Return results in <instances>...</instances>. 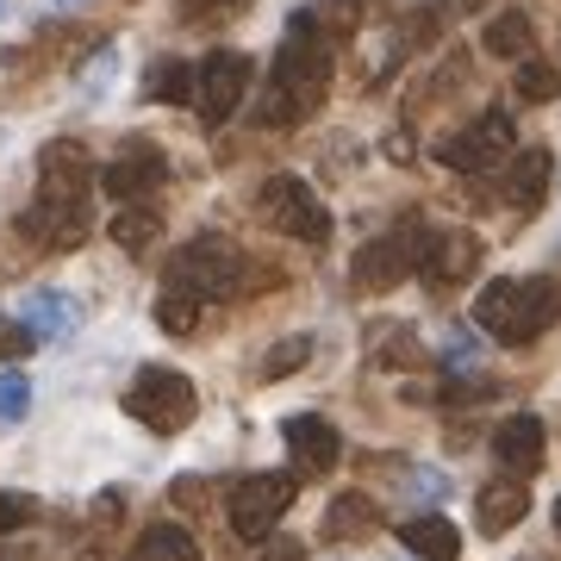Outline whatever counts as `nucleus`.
Instances as JSON below:
<instances>
[{
    "instance_id": "dca6fc26",
    "label": "nucleus",
    "mask_w": 561,
    "mask_h": 561,
    "mask_svg": "<svg viewBox=\"0 0 561 561\" xmlns=\"http://www.w3.org/2000/svg\"><path fill=\"white\" fill-rule=\"evenodd\" d=\"M20 324L38 343L69 337V331L81 324V300H76V294H62V287H38V294H25V300H20Z\"/></svg>"
},
{
    "instance_id": "ddd939ff",
    "label": "nucleus",
    "mask_w": 561,
    "mask_h": 561,
    "mask_svg": "<svg viewBox=\"0 0 561 561\" xmlns=\"http://www.w3.org/2000/svg\"><path fill=\"white\" fill-rule=\"evenodd\" d=\"M486 243L474 231H424V256H419V275L431 287H461V280H474L481 268Z\"/></svg>"
},
{
    "instance_id": "cd10ccee",
    "label": "nucleus",
    "mask_w": 561,
    "mask_h": 561,
    "mask_svg": "<svg viewBox=\"0 0 561 561\" xmlns=\"http://www.w3.org/2000/svg\"><path fill=\"white\" fill-rule=\"evenodd\" d=\"M113 76H119V50H113V44H101V50L76 69V94H81V101H101L106 88H113Z\"/></svg>"
},
{
    "instance_id": "f3484780",
    "label": "nucleus",
    "mask_w": 561,
    "mask_h": 561,
    "mask_svg": "<svg viewBox=\"0 0 561 561\" xmlns=\"http://www.w3.org/2000/svg\"><path fill=\"white\" fill-rule=\"evenodd\" d=\"M375 530H381V505L368 500V493H337V500L324 505V524H319L324 542L350 549V542H368Z\"/></svg>"
},
{
    "instance_id": "f8f14e48",
    "label": "nucleus",
    "mask_w": 561,
    "mask_h": 561,
    "mask_svg": "<svg viewBox=\"0 0 561 561\" xmlns=\"http://www.w3.org/2000/svg\"><path fill=\"white\" fill-rule=\"evenodd\" d=\"M280 437H287V456H294V481H324L343 461V437L324 412H294L280 424Z\"/></svg>"
},
{
    "instance_id": "2eb2a0df",
    "label": "nucleus",
    "mask_w": 561,
    "mask_h": 561,
    "mask_svg": "<svg viewBox=\"0 0 561 561\" xmlns=\"http://www.w3.org/2000/svg\"><path fill=\"white\" fill-rule=\"evenodd\" d=\"M524 512H530V486L518 474H500L474 493V530L481 537H505L512 524H524Z\"/></svg>"
},
{
    "instance_id": "423d86ee",
    "label": "nucleus",
    "mask_w": 561,
    "mask_h": 561,
    "mask_svg": "<svg viewBox=\"0 0 561 561\" xmlns=\"http://www.w3.org/2000/svg\"><path fill=\"white\" fill-rule=\"evenodd\" d=\"M256 206L262 219L275 225L280 238L294 243H331V206L319 201V187L300 175H268L256 187Z\"/></svg>"
},
{
    "instance_id": "4468645a",
    "label": "nucleus",
    "mask_w": 561,
    "mask_h": 561,
    "mask_svg": "<svg viewBox=\"0 0 561 561\" xmlns=\"http://www.w3.org/2000/svg\"><path fill=\"white\" fill-rule=\"evenodd\" d=\"M493 456H500L505 474L530 481L542 461H549V424H542L537 412H512V419L493 431Z\"/></svg>"
},
{
    "instance_id": "2f4dec72",
    "label": "nucleus",
    "mask_w": 561,
    "mask_h": 561,
    "mask_svg": "<svg viewBox=\"0 0 561 561\" xmlns=\"http://www.w3.org/2000/svg\"><path fill=\"white\" fill-rule=\"evenodd\" d=\"M32 350H38V337H32L20 319H0V362H20V356H32Z\"/></svg>"
},
{
    "instance_id": "6e6552de",
    "label": "nucleus",
    "mask_w": 561,
    "mask_h": 561,
    "mask_svg": "<svg viewBox=\"0 0 561 561\" xmlns=\"http://www.w3.org/2000/svg\"><path fill=\"white\" fill-rule=\"evenodd\" d=\"M424 231H431V225H400V231H387V238H368L356 250V262H350V280H356L362 294H387V287H400L405 275H419Z\"/></svg>"
},
{
    "instance_id": "72a5a7b5",
    "label": "nucleus",
    "mask_w": 561,
    "mask_h": 561,
    "mask_svg": "<svg viewBox=\"0 0 561 561\" xmlns=\"http://www.w3.org/2000/svg\"><path fill=\"white\" fill-rule=\"evenodd\" d=\"M449 350V368H468V362H481V343H468V331H456V337L443 343Z\"/></svg>"
},
{
    "instance_id": "f03ea898",
    "label": "nucleus",
    "mask_w": 561,
    "mask_h": 561,
    "mask_svg": "<svg viewBox=\"0 0 561 561\" xmlns=\"http://www.w3.org/2000/svg\"><path fill=\"white\" fill-rule=\"evenodd\" d=\"M324 94H331V44L306 25V13H294L275 62H268V81H262L256 125H268V131L306 125L324 106Z\"/></svg>"
},
{
    "instance_id": "4be33fe9",
    "label": "nucleus",
    "mask_w": 561,
    "mask_h": 561,
    "mask_svg": "<svg viewBox=\"0 0 561 561\" xmlns=\"http://www.w3.org/2000/svg\"><path fill=\"white\" fill-rule=\"evenodd\" d=\"M125 561H206V556H201V542L187 537L181 524H150V530L131 542V556Z\"/></svg>"
},
{
    "instance_id": "1a4fd4ad",
    "label": "nucleus",
    "mask_w": 561,
    "mask_h": 561,
    "mask_svg": "<svg viewBox=\"0 0 561 561\" xmlns=\"http://www.w3.org/2000/svg\"><path fill=\"white\" fill-rule=\"evenodd\" d=\"M512 150H518V138H512V119L493 106V113H481L474 125L449 131V138L437 144V162H443V169H456V175H486V169H500Z\"/></svg>"
},
{
    "instance_id": "58836bf2",
    "label": "nucleus",
    "mask_w": 561,
    "mask_h": 561,
    "mask_svg": "<svg viewBox=\"0 0 561 561\" xmlns=\"http://www.w3.org/2000/svg\"><path fill=\"white\" fill-rule=\"evenodd\" d=\"M57 7H76V0H57Z\"/></svg>"
},
{
    "instance_id": "c9c22d12",
    "label": "nucleus",
    "mask_w": 561,
    "mask_h": 561,
    "mask_svg": "<svg viewBox=\"0 0 561 561\" xmlns=\"http://www.w3.org/2000/svg\"><path fill=\"white\" fill-rule=\"evenodd\" d=\"M0 561H32V542H13V537H0Z\"/></svg>"
},
{
    "instance_id": "f704fd0d",
    "label": "nucleus",
    "mask_w": 561,
    "mask_h": 561,
    "mask_svg": "<svg viewBox=\"0 0 561 561\" xmlns=\"http://www.w3.org/2000/svg\"><path fill=\"white\" fill-rule=\"evenodd\" d=\"M256 561H306V542H294V537H275L268 549H262Z\"/></svg>"
},
{
    "instance_id": "aec40b11",
    "label": "nucleus",
    "mask_w": 561,
    "mask_h": 561,
    "mask_svg": "<svg viewBox=\"0 0 561 561\" xmlns=\"http://www.w3.org/2000/svg\"><path fill=\"white\" fill-rule=\"evenodd\" d=\"M368 356L381 362V368H412V362H424V343L412 324L381 319V324H368Z\"/></svg>"
},
{
    "instance_id": "5701e85b",
    "label": "nucleus",
    "mask_w": 561,
    "mask_h": 561,
    "mask_svg": "<svg viewBox=\"0 0 561 561\" xmlns=\"http://www.w3.org/2000/svg\"><path fill=\"white\" fill-rule=\"evenodd\" d=\"M144 101H157V106H181V101H194V62H181V57H157V62H150V76H144Z\"/></svg>"
},
{
    "instance_id": "a878e982",
    "label": "nucleus",
    "mask_w": 561,
    "mask_h": 561,
    "mask_svg": "<svg viewBox=\"0 0 561 561\" xmlns=\"http://www.w3.org/2000/svg\"><path fill=\"white\" fill-rule=\"evenodd\" d=\"M512 94H518L524 106H549L561 94V69L542 57H518V76H512Z\"/></svg>"
},
{
    "instance_id": "9d476101",
    "label": "nucleus",
    "mask_w": 561,
    "mask_h": 561,
    "mask_svg": "<svg viewBox=\"0 0 561 561\" xmlns=\"http://www.w3.org/2000/svg\"><path fill=\"white\" fill-rule=\"evenodd\" d=\"M94 181H101L106 201H119V206H150V201L162 194V181H169V157H162L150 138H131Z\"/></svg>"
},
{
    "instance_id": "e433bc0d",
    "label": "nucleus",
    "mask_w": 561,
    "mask_h": 561,
    "mask_svg": "<svg viewBox=\"0 0 561 561\" xmlns=\"http://www.w3.org/2000/svg\"><path fill=\"white\" fill-rule=\"evenodd\" d=\"M556 530H561V500H556Z\"/></svg>"
},
{
    "instance_id": "9b49d317",
    "label": "nucleus",
    "mask_w": 561,
    "mask_h": 561,
    "mask_svg": "<svg viewBox=\"0 0 561 561\" xmlns=\"http://www.w3.org/2000/svg\"><path fill=\"white\" fill-rule=\"evenodd\" d=\"M250 76H256V62L243 57V50H213V57L194 69V101H201V119L206 125H225L250 101Z\"/></svg>"
},
{
    "instance_id": "bb28decb",
    "label": "nucleus",
    "mask_w": 561,
    "mask_h": 561,
    "mask_svg": "<svg viewBox=\"0 0 561 561\" xmlns=\"http://www.w3.org/2000/svg\"><path fill=\"white\" fill-rule=\"evenodd\" d=\"M306 362H312V337L306 331H294V337H280V343H268V356H262V381H287V375H300Z\"/></svg>"
},
{
    "instance_id": "b1692460",
    "label": "nucleus",
    "mask_w": 561,
    "mask_h": 561,
    "mask_svg": "<svg viewBox=\"0 0 561 561\" xmlns=\"http://www.w3.org/2000/svg\"><path fill=\"white\" fill-rule=\"evenodd\" d=\"M106 231H113V243H119L125 256H144L162 238V213L157 206H119V219L106 225Z\"/></svg>"
},
{
    "instance_id": "a211bd4d",
    "label": "nucleus",
    "mask_w": 561,
    "mask_h": 561,
    "mask_svg": "<svg viewBox=\"0 0 561 561\" xmlns=\"http://www.w3.org/2000/svg\"><path fill=\"white\" fill-rule=\"evenodd\" d=\"M549 175H556V157H549L542 144H524L518 162H512V187H505V201L518 206L524 219L542 213V201H549Z\"/></svg>"
},
{
    "instance_id": "393cba45",
    "label": "nucleus",
    "mask_w": 561,
    "mask_h": 561,
    "mask_svg": "<svg viewBox=\"0 0 561 561\" xmlns=\"http://www.w3.org/2000/svg\"><path fill=\"white\" fill-rule=\"evenodd\" d=\"M530 44H537V25L524 20V13H500V20L481 32V50L486 57H505V62H518Z\"/></svg>"
},
{
    "instance_id": "473e14b6",
    "label": "nucleus",
    "mask_w": 561,
    "mask_h": 561,
    "mask_svg": "<svg viewBox=\"0 0 561 561\" xmlns=\"http://www.w3.org/2000/svg\"><path fill=\"white\" fill-rule=\"evenodd\" d=\"M405 493H412V500H431V505H437L443 493H449V481H443V468H405Z\"/></svg>"
},
{
    "instance_id": "6ab92c4d",
    "label": "nucleus",
    "mask_w": 561,
    "mask_h": 561,
    "mask_svg": "<svg viewBox=\"0 0 561 561\" xmlns=\"http://www.w3.org/2000/svg\"><path fill=\"white\" fill-rule=\"evenodd\" d=\"M400 542L419 561H461V530L443 512H419V518L400 524Z\"/></svg>"
},
{
    "instance_id": "412c9836",
    "label": "nucleus",
    "mask_w": 561,
    "mask_h": 561,
    "mask_svg": "<svg viewBox=\"0 0 561 561\" xmlns=\"http://www.w3.org/2000/svg\"><path fill=\"white\" fill-rule=\"evenodd\" d=\"M362 20H368V0H312V7H306V25H312L324 44L356 38Z\"/></svg>"
},
{
    "instance_id": "4c0bfd02",
    "label": "nucleus",
    "mask_w": 561,
    "mask_h": 561,
    "mask_svg": "<svg viewBox=\"0 0 561 561\" xmlns=\"http://www.w3.org/2000/svg\"><path fill=\"white\" fill-rule=\"evenodd\" d=\"M0 20H7V0H0Z\"/></svg>"
},
{
    "instance_id": "20e7f679",
    "label": "nucleus",
    "mask_w": 561,
    "mask_h": 561,
    "mask_svg": "<svg viewBox=\"0 0 561 561\" xmlns=\"http://www.w3.org/2000/svg\"><path fill=\"white\" fill-rule=\"evenodd\" d=\"M268 280H280V275L256 268L250 250H238L231 238H194L187 250H175L162 287H181V294H194L201 306H219V300H243V294H256V287H268Z\"/></svg>"
},
{
    "instance_id": "0eeeda50",
    "label": "nucleus",
    "mask_w": 561,
    "mask_h": 561,
    "mask_svg": "<svg viewBox=\"0 0 561 561\" xmlns=\"http://www.w3.org/2000/svg\"><path fill=\"white\" fill-rule=\"evenodd\" d=\"M294 493H300L294 474H243V481L231 486V500H225V518H231V530H238L243 542H268L275 524L287 518Z\"/></svg>"
},
{
    "instance_id": "7c9ffc66",
    "label": "nucleus",
    "mask_w": 561,
    "mask_h": 561,
    "mask_svg": "<svg viewBox=\"0 0 561 561\" xmlns=\"http://www.w3.org/2000/svg\"><path fill=\"white\" fill-rule=\"evenodd\" d=\"M32 518H38V500H32V493H0V537L25 530Z\"/></svg>"
},
{
    "instance_id": "c756f323",
    "label": "nucleus",
    "mask_w": 561,
    "mask_h": 561,
    "mask_svg": "<svg viewBox=\"0 0 561 561\" xmlns=\"http://www.w3.org/2000/svg\"><path fill=\"white\" fill-rule=\"evenodd\" d=\"M32 412V381L20 368H0V424H20Z\"/></svg>"
},
{
    "instance_id": "39448f33",
    "label": "nucleus",
    "mask_w": 561,
    "mask_h": 561,
    "mask_svg": "<svg viewBox=\"0 0 561 561\" xmlns=\"http://www.w3.org/2000/svg\"><path fill=\"white\" fill-rule=\"evenodd\" d=\"M119 405H125V419H138L144 431L175 437V431H187V424H194V412H201V387L187 381L181 368L150 362V368H138V375H131V387H125Z\"/></svg>"
},
{
    "instance_id": "c85d7f7f",
    "label": "nucleus",
    "mask_w": 561,
    "mask_h": 561,
    "mask_svg": "<svg viewBox=\"0 0 561 561\" xmlns=\"http://www.w3.org/2000/svg\"><path fill=\"white\" fill-rule=\"evenodd\" d=\"M157 324L169 331V337H187V331L201 324V300H194V294H181V287H162V300H157Z\"/></svg>"
},
{
    "instance_id": "7ed1b4c3",
    "label": "nucleus",
    "mask_w": 561,
    "mask_h": 561,
    "mask_svg": "<svg viewBox=\"0 0 561 561\" xmlns=\"http://www.w3.org/2000/svg\"><path fill=\"white\" fill-rule=\"evenodd\" d=\"M556 324H561V275H524V280L500 275L474 294V331L512 343V350L537 343Z\"/></svg>"
},
{
    "instance_id": "f257e3e1",
    "label": "nucleus",
    "mask_w": 561,
    "mask_h": 561,
    "mask_svg": "<svg viewBox=\"0 0 561 561\" xmlns=\"http://www.w3.org/2000/svg\"><path fill=\"white\" fill-rule=\"evenodd\" d=\"M94 162H88V150L69 138L44 144L38 150V194H32V206L20 213V231L32 250H50V256H62V250H76L88 231H94Z\"/></svg>"
}]
</instances>
